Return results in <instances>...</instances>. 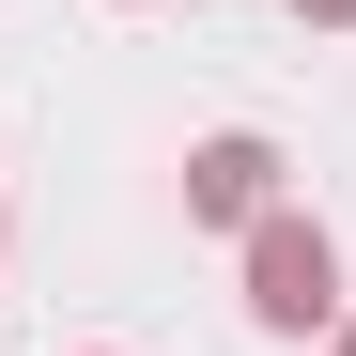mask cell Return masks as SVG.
I'll return each instance as SVG.
<instances>
[{
    "label": "cell",
    "mask_w": 356,
    "mask_h": 356,
    "mask_svg": "<svg viewBox=\"0 0 356 356\" xmlns=\"http://www.w3.org/2000/svg\"><path fill=\"white\" fill-rule=\"evenodd\" d=\"M325 294H341V248H325L310 217H264L248 232V310L264 325H325Z\"/></svg>",
    "instance_id": "obj_1"
},
{
    "label": "cell",
    "mask_w": 356,
    "mask_h": 356,
    "mask_svg": "<svg viewBox=\"0 0 356 356\" xmlns=\"http://www.w3.org/2000/svg\"><path fill=\"white\" fill-rule=\"evenodd\" d=\"M264 170H279L264 140H202L186 155V217H264Z\"/></svg>",
    "instance_id": "obj_2"
},
{
    "label": "cell",
    "mask_w": 356,
    "mask_h": 356,
    "mask_svg": "<svg viewBox=\"0 0 356 356\" xmlns=\"http://www.w3.org/2000/svg\"><path fill=\"white\" fill-rule=\"evenodd\" d=\"M310 16H356V0H310Z\"/></svg>",
    "instance_id": "obj_3"
},
{
    "label": "cell",
    "mask_w": 356,
    "mask_h": 356,
    "mask_svg": "<svg viewBox=\"0 0 356 356\" xmlns=\"http://www.w3.org/2000/svg\"><path fill=\"white\" fill-rule=\"evenodd\" d=\"M341 356H356V341H341Z\"/></svg>",
    "instance_id": "obj_4"
}]
</instances>
